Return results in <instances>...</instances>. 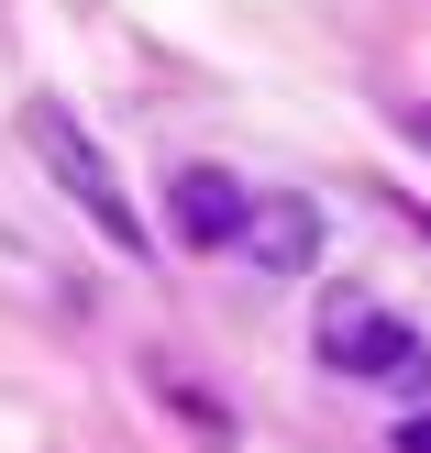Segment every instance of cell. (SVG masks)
<instances>
[{
  "label": "cell",
  "instance_id": "cell-1",
  "mask_svg": "<svg viewBox=\"0 0 431 453\" xmlns=\"http://www.w3.org/2000/svg\"><path fill=\"white\" fill-rule=\"evenodd\" d=\"M310 354H321L332 376H366V388H410L420 376V332L398 321V310H376L366 288H332V299L310 310Z\"/></svg>",
  "mask_w": 431,
  "mask_h": 453
},
{
  "label": "cell",
  "instance_id": "cell-2",
  "mask_svg": "<svg viewBox=\"0 0 431 453\" xmlns=\"http://www.w3.org/2000/svg\"><path fill=\"white\" fill-rule=\"evenodd\" d=\"M22 144H34V155H44V177H56V188H66V199H78V211H89V221H100V233H111V243H122V255H144V243H155V233H144V211H133V199H122V177H111V166H100V144H89V133H78V122H66V111H56V100H34V111H22Z\"/></svg>",
  "mask_w": 431,
  "mask_h": 453
},
{
  "label": "cell",
  "instance_id": "cell-3",
  "mask_svg": "<svg viewBox=\"0 0 431 453\" xmlns=\"http://www.w3.org/2000/svg\"><path fill=\"white\" fill-rule=\"evenodd\" d=\"M243 265L255 277H310L321 265V211H310L299 188H266V199H243Z\"/></svg>",
  "mask_w": 431,
  "mask_h": 453
},
{
  "label": "cell",
  "instance_id": "cell-4",
  "mask_svg": "<svg viewBox=\"0 0 431 453\" xmlns=\"http://www.w3.org/2000/svg\"><path fill=\"white\" fill-rule=\"evenodd\" d=\"M166 211H177L189 243H233V233H243V188H233L221 166H189V177L166 188Z\"/></svg>",
  "mask_w": 431,
  "mask_h": 453
},
{
  "label": "cell",
  "instance_id": "cell-5",
  "mask_svg": "<svg viewBox=\"0 0 431 453\" xmlns=\"http://www.w3.org/2000/svg\"><path fill=\"white\" fill-rule=\"evenodd\" d=\"M388 453H431V410H410V420H398V442Z\"/></svg>",
  "mask_w": 431,
  "mask_h": 453
},
{
  "label": "cell",
  "instance_id": "cell-6",
  "mask_svg": "<svg viewBox=\"0 0 431 453\" xmlns=\"http://www.w3.org/2000/svg\"><path fill=\"white\" fill-rule=\"evenodd\" d=\"M398 133H410V144H431V111H410V122H398Z\"/></svg>",
  "mask_w": 431,
  "mask_h": 453
}]
</instances>
